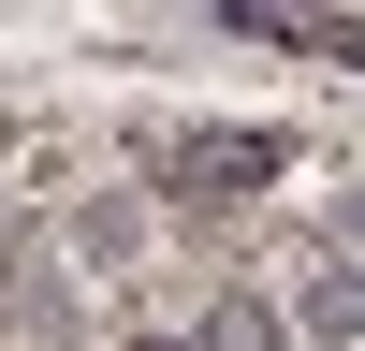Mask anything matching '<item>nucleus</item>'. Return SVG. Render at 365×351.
<instances>
[{
  "label": "nucleus",
  "instance_id": "obj_1",
  "mask_svg": "<svg viewBox=\"0 0 365 351\" xmlns=\"http://www.w3.org/2000/svg\"><path fill=\"white\" fill-rule=\"evenodd\" d=\"M146 190H161L175 220H234L249 190H278V146L263 132H161L146 146Z\"/></svg>",
  "mask_w": 365,
  "mask_h": 351
}]
</instances>
